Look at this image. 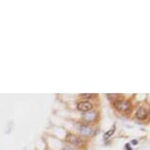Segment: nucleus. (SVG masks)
I'll return each instance as SVG.
<instances>
[{
	"instance_id": "nucleus-1",
	"label": "nucleus",
	"mask_w": 150,
	"mask_h": 150,
	"mask_svg": "<svg viewBox=\"0 0 150 150\" xmlns=\"http://www.w3.org/2000/svg\"><path fill=\"white\" fill-rule=\"evenodd\" d=\"M114 106L120 112H128L132 108L131 102L128 100H125V99H118L114 103Z\"/></svg>"
},
{
	"instance_id": "nucleus-2",
	"label": "nucleus",
	"mask_w": 150,
	"mask_h": 150,
	"mask_svg": "<svg viewBox=\"0 0 150 150\" xmlns=\"http://www.w3.org/2000/svg\"><path fill=\"white\" fill-rule=\"evenodd\" d=\"M77 129L78 131L81 132V134L84 135V137H88V135L91 134V128L86 125H83V124H81V123H78L77 124Z\"/></svg>"
},
{
	"instance_id": "nucleus-3",
	"label": "nucleus",
	"mask_w": 150,
	"mask_h": 150,
	"mask_svg": "<svg viewBox=\"0 0 150 150\" xmlns=\"http://www.w3.org/2000/svg\"><path fill=\"white\" fill-rule=\"evenodd\" d=\"M77 108H78V110H80V111L86 113V112L91 111V109L93 108V105L89 102V101H83V102L78 103Z\"/></svg>"
},
{
	"instance_id": "nucleus-4",
	"label": "nucleus",
	"mask_w": 150,
	"mask_h": 150,
	"mask_svg": "<svg viewBox=\"0 0 150 150\" xmlns=\"http://www.w3.org/2000/svg\"><path fill=\"white\" fill-rule=\"evenodd\" d=\"M97 119V113L94 111H89V112H86L83 115V120L87 122V123H91V122L95 121Z\"/></svg>"
},
{
	"instance_id": "nucleus-5",
	"label": "nucleus",
	"mask_w": 150,
	"mask_h": 150,
	"mask_svg": "<svg viewBox=\"0 0 150 150\" xmlns=\"http://www.w3.org/2000/svg\"><path fill=\"white\" fill-rule=\"evenodd\" d=\"M135 117H137L138 120H145V119L148 117V111L145 107H139L138 110L135 113Z\"/></svg>"
},
{
	"instance_id": "nucleus-6",
	"label": "nucleus",
	"mask_w": 150,
	"mask_h": 150,
	"mask_svg": "<svg viewBox=\"0 0 150 150\" xmlns=\"http://www.w3.org/2000/svg\"><path fill=\"white\" fill-rule=\"evenodd\" d=\"M66 141H67L68 143L72 144V145H79V144L81 143V139H80V138H79L76 134H67Z\"/></svg>"
},
{
	"instance_id": "nucleus-7",
	"label": "nucleus",
	"mask_w": 150,
	"mask_h": 150,
	"mask_svg": "<svg viewBox=\"0 0 150 150\" xmlns=\"http://www.w3.org/2000/svg\"><path fill=\"white\" fill-rule=\"evenodd\" d=\"M114 132H115V127H114V128H112V129H110L109 131L107 132L105 134H104V138H108L109 137H111Z\"/></svg>"
},
{
	"instance_id": "nucleus-8",
	"label": "nucleus",
	"mask_w": 150,
	"mask_h": 150,
	"mask_svg": "<svg viewBox=\"0 0 150 150\" xmlns=\"http://www.w3.org/2000/svg\"><path fill=\"white\" fill-rule=\"evenodd\" d=\"M93 94H91V93H86V94H81V97H83V98H91V97H93Z\"/></svg>"
},
{
	"instance_id": "nucleus-9",
	"label": "nucleus",
	"mask_w": 150,
	"mask_h": 150,
	"mask_svg": "<svg viewBox=\"0 0 150 150\" xmlns=\"http://www.w3.org/2000/svg\"><path fill=\"white\" fill-rule=\"evenodd\" d=\"M63 150H76V148L72 145H65L63 147Z\"/></svg>"
},
{
	"instance_id": "nucleus-10",
	"label": "nucleus",
	"mask_w": 150,
	"mask_h": 150,
	"mask_svg": "<svg viewBox=\"0 0 150 150\" xmlns=\"http://www.w3.org/2000/svg\"><path fill=\"white\" fill-rule=\"evenodd\" d=\"M107 96H108L109 98H110V97H112L113 99H114V98H117V97H119V96H120V95H119V94H108Z\"/></svg>"
},
{
	"instance_id": "nucleus-11",
	"label": "nucleus",
	"mask_w": 150,
	"mask_h": 150,
	"mask_svg": "<svg viewBox=\"0 0 150 150\" xmlns=\"http://www.w3.org/2000/svg\"><path fill=\"white\" fill-rule=\"evenodd\" d=\"M126 149H127V150H132V148L131 147V144L127 143V144H126Z\"/></svg>"
},
{
	"instance_id": "nucleus-12",
	"label": "nucleus",
	"mask_w": 150,
	"mask_h": 150,
	"mask_svg": "<svg viewBox=\"0 0 150 150\" xmlns=\"http://www.w3.org/2000/svg\"><path fill=\"white\" fill-rule=\"evenodd\" d=\"M138 143V141L137 140H135V139H134L132 141V144H134V145H137V144Z\"/></svg>"
}]
</instances>
